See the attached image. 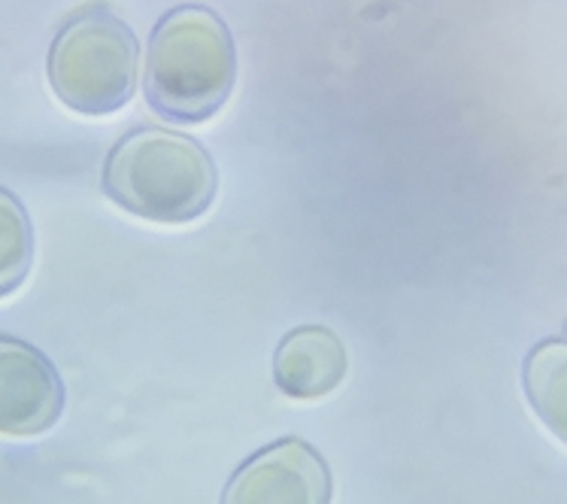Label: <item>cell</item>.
Instances as JSON below:
<instances>
[{"label": "cell", "mask_w": 567, "mask_h": 504, "mask_svg": "<svg viewBox=\"0 0 567 504\" xmlns=\"http://www.w3.org/2000/svg\"><path fill=\"white\" fill-rule=\"evenodd\" d=\"M347 368V347L334 331L324 326H301L279 340L274 383L289 399H324L343 383Z\"/></svg>", "instance_id": "8992f818"}, {"label": "cell", "mask_w": 567, "mask_h": 504, "mask_svg": "<svg viewBox=\"0 0 567 504\" xmlns=\"http://www.w3.org/2000/svg\"><path fill=\"white\" fill-rule=\"evenodd\" d=\"M34 265V228L24 204L0 188V298L12 295Z\"/></svg>", "instance_id": "ba28073f"}, {"label": "cell", "mask_w": 567, "mask_h": 504, "mask_svg": "<svg viewBox=\"0 0 567 504\" xmlns=\"http://www.w3.org/2000/svg\"><path fill=\"white\" fill-rule=\"evenodd\" d=\"M140 43L106 7H85L61 24L47 73L59 101L82 116H110L134 97Z\"/></svg>", "instance_id": "3957f363"}, {"label": "cell", "mask_w": 567, "mask_h": 504, "mask_svg": "<svg viewBox=\"0 0 567 504\" xmlns=\"http://www.w3.org/2000/svg\"><path fill=\"white\" fill-rule=\"evenodd\" d=\"M101 186L106 198L137 219L186 225L213 207L219 171L195 137L140 128L110 150Z\"/></svg>", "instance_id": "7a4b0ae2"}, {"label": "cell", "mask_w": 567, "mask_h": 504, "mask_svg": "<svg viewBox=\"0 0 567 504\" xmlns=\"http://www.w3.org/2000/svg\"><path fill=\"white\" fill-rule=\"evenodd\" d=\"M334 477L303 438H282L234 471L219 504H331Z\"/></svg>", "instance_id": "277c9868"}, {"label": "cell", "mask_w": 567, "mask_h": 504, "mask_svg": "<svg viewBox=\"0 0 567 504\" xmlns=\"http://www.w3.org/2000/svg\"><path fill=\"white\" fill-rule=\"evenodd\" d=\"M237 80L231 28L207 7H176L146 52V101L167 122L197 125L219 113Z\"/></svg>", "instance_id": "6da1fadb"}, {"label": "cell", "mask_w": 567, "mask_h": 504, "mask_svg": "<svg viewBox=\"0 0 567 504\" xmlns=\"http://www.w3.org/2000/svg\"><path fill=\"white\" fill-rule=\"evenodd\" d=\"M64 380L34 343L0 335V434L34 438L64 413Z\"/></svg>", "instance_id": "5b68a950"}, {"label": "cell", "mask_w": 567, "mask_h": 504, "mask_svg": "<svg viewBox=\"0 0 567 504\" xmlns=\"http://www.w3.org/2000/svg\"><path fill=\"white\" fill-rule=\"evenodd\" d=\"M525 392L546 425L565 438V340H546L525 359Z\"/></svg>", "instance_id": "52a82bcc"}]
</instances>
